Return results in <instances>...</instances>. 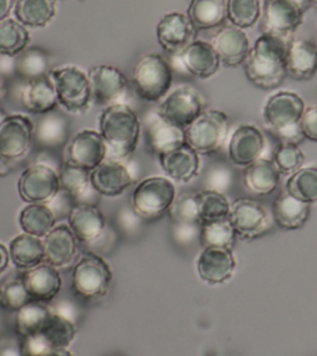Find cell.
Segmentation results:
<instances>
[{"label": "cell", "mask_w": 317, "mask_h": 356, "mask_svg": "<svg viewBox=\"0 0 317 356\" xmlns=\"http://www.w3.org/2000/svg\"><path fill=\"white\" fill-rule=\"evenodd\" d=\"M286 44L288 42L260 35L249 49L243 61V71L247 81L263 90H271L282 85L286 74Z\"/></svg>", "instance_id": "obj_1"}, {"label": "cell", "mask_w": 317, "mask_h": 356, "mask_svg": "<svg viewBox=\"0 0 317 356\" xmlns=\"http://www.w3.org/2000/svg\"><path fill=\"white\" fill-rule=\"evenodd\" d=\"M140 131L136 113L125 103L107 106L99 117V132L106 142L107 154L115 160L133 153L139 143Z\"/></svg>", "instance_id": "obj_2"}, {"label": "cell", "mask_w": 317, "mask_h": 356, "mask_svg": "<svg viewBox=\"0 0 317 356\" xmlns=\"http://www.w3.org/2000/svg\"><path fill=\"white\" fill-rule=\"evenodd\" d=\"M304 107V102L298 93L289 90L275 92L263 106L264 125L281 142L299 143L303 139L299 121Z\"/></svg>", "instance_id": "obj_3"}, {"label": "cell", "mask_w": 317, "mask_h": 356, "mask_svg": "<svg viewBox=\"0 0 317 356\" xmlns=\"http://www.w3.org/2000/svg\"><path fill=\"white\" fill-rule=\"evenodd\" d=\"M136 95L145 102H160L172 83V68L158 53H147L139 58L132 72Z\"/></svg>", "instance_id": "obj_4"}, {"label": "cell", "mask_w": 317, "mask_h": 356, "mask_svg": "<svg viewBox=\"0 0 317 356\" xmlns=\"http://www.w3.org/2000/svg\"><path fill=\"white\" fill-rule=\"evenodd\" d=\"M58 104L68 113L81 114L92 103L89 75L76 65H61L49 71Z\"/></svg>", "instance_id": "obj_5"}, {"label": "cell", "mask_w": 317, "mask_h": 356, "mask_svg": "<svg viewBox=\"0 0 317 356\" xmlns=\"http://www.w3.org/2000/svg\"><path fill=\"white\" fill-rule=\"evenodd\" d=\"M229 131L228 115L216 108H204L185 129V142L199 154H211L225 142Z\"/></svg>", "instance_id": "obj_6"}, {"label": "cell", "mask_w": 317, "mask_h": 356, "mask_svg": "<svg viewBox=\"0 0 317 356\" xmlns=\"http://www.w3.org/2000/svg\"><path fill=\"white\" fill-rule=\"evenodd\" d=\"M113 273L107 261L95 252L83 253L72 267V288L83 299H99L108 291Z\"/></svg>", "instance_id": "obj_7"}, {"label": "cell", "mask_w": 317, "mask_h": 356, "mask_svg": "<svg viewBox=\"0 0 317 356\" xmlns=\"http://www.w3.org/2000/svg\"><path fill=\"white\" fill-rule=\"evenodd\" d=\"M175 197V186L170 179L149 177L136 185L132 209L142 220H157L170 210Z\"/></svg>", "instance_id": "obj_8"}, {"label": "cell", "mask_w": 317, "mask_h": 356, "mask_svg": "<svg viewBox=\"0 0 317 356\" xmlns=\"http://www.w3.org/2000/svg\"><path fill=\"white\" fill-rule=\"evenodd\" d=\"M206 108L204 97L190 85H181L168 92L156 113L167 122L185 129Z\"/></svg>", "instance_id": "obj_9"}, {"label": "cell", "mask_w": 317, "mask_h": 356, "mask_svg": "<svg viewBox=\"0 0 317 356\" xmlns=\"http://www.w3.org/2000/svg\"><path fill=\"white\" fill-rule=\"evenodd\" d=\"M304 11L292 0H264L259 29L261 35H270L285 42L302 25Z\"/></svg>", "instance_id": "obj_10"}, {"label": "cell", "mask_w": 317, "mask_h": 356, "mask_svg": "<svg viewBox=\"0 0 317 356\" xmlns=\"http://www.w3.org/2000/svg\"><path fill=\"white\" fill-rule=\"evenodd\" d=\"M75 334L76 324L51 313L38 332L21 338V346L25 356H39L53 349H67Z\"/></svg>", "instance_id": "obj_11"}, {"label": "cell", "mask_w": 317, "mask_h": 356, "mask_svg": "<svg viewBox=\"0 0 317 356\" xmlns=\"http://www.w3.org/2000/svg\"><path fill=\"white\" fill-rule=\"evenodd\" d=\"M35 124L24 114L6 115L0 122V159L15 161L25 157L33 143Z\"/></svg>", "instance_id": "obj_12"}, {"label": "cell", "mask_w": 317, "mask_h": 356, "mask_svg": "<svg viewBox=\"0 0 317 356\" xmlns=\"http://www.w3.org/2000/svg\"><path fill=\"white\" fill-rule=\"evenodd\" d=\"M60 189L58 171L40 161L26 167L18 179V193L26 203H49Z\"/></svg>", "instance_id": "obj_13"}, {"label": "cell", "mask_w": 317, "mask_h": 356, "mask_svg": "<svg viewBox=\"0 0 317 356\" xmlns=\"http://www.w3.org/2000/svg\"><path fill=\"white\" fill-rule=\"evenodd\" d=\"M92 102L99 106L124 103L128 93L127 76L113 65H95L89 71Z\"/></svg>", "instance_id": "obj_14"}, {"label": "cell", "mask_w": 317, "mask_h": 356, "mask_svg": "<svg viewBox=\"0 0 317 356\" xmlns=\"http://www.w3.org/2000/svg\"><path fill=\"white\" fill-rule=\"evenodd\" d=\"M106 157L107 146L97 131L82 129L65 143L64 161L76 164L89 171L96 168Z\"/></svg>", "instance_id": "obj_15"}, {"label": "cell", "mask_w": 317, "mask_h": 356, "mask_svg": "<svg viewBox=\"0 0 317 356\" xmlns=\"http://www.w3.org/2000/svg\"><path fill=\"white\" fill-rule=\"evenodd\" d=\"M229 218L236 235L247 239L263 235L271 227L268 210L253 199H239L231 204Z\"/></svg>", "instance_id": "obj_16"}, {"label": "cell", "mask_w": 317, "mask_h": 356, "mask_svg": "<svg viewBox=\"0 0 317 356\" xmlns=\"http://www.w3.org/2000/svg\"><path fill=\"white\" fill-rule=\"evenodd\" d=\"M197 29L184 13L172 11L161 17L156 26V36L160 46L168 53H179L196 39Z\"/></svg>", "instance_id": "obj_17"}, {"label": "cell", "mask_w": 317, "mask_h": 356, "mask_svg": "<svg viewBox=\"0 0 317 356\" xmlns=\"http://www.w3.org/2000/svg\"><path fill=\"white\" fill-rule=\"evenodd\" d=\"M266 146L263 132L252 124L239 125L231 135L228 157L236 165H249L261 157Z\"/></svg>", "instance_id": "obj_18"}, {"label": "cell", "mask_w": 317, "mask_h": 356, "mask_svg": "<svg viewBox=\"0 0 317 356\" xmlns=\"http://www.w3.org/2000/svg\"><path fill=\"white\" fill-rule=\"evenodd\" d=\"M236 267L231 248L204 246L197 257L196 268L199 277L207 284H222L228 281Z\"/></svg>", "instance_id": "obj_19"}, {"label": "cell", "mask_w": 317, "mask_h": 356, "mask_svg": "<svg viewBox=\"0 0 317 356\" xmlns=\"http://www.w3.org/2000/svg\"><path fill=\"white\" fill-rule=\"evenodd\" d=\"M210 43L216 49L221 64L231 68L243 64L250 49L245 31L232 24L221 25Z\"/></svg>", "instance_id": "obj_20"}, {"label": "cell", "mask_w": 317, "mask_h": 356, "mask_svg": "<svg viewBox=\"0 0 317 356\" xmlns=\"http://www.w3.org/2000/svg\"><path fill=\"white\" fill-rule=\"evenodd\" d=\"M177 54L184 70L200 79L213 76L221 65L216 49L210 42L206 40L195 39Z\"/></svg>", "instance_id": "obj_21"}, {"label": "cell", "mask_w": 317, "mask_h": 356, "mask_svg": "<svg viewBox=\"0 0 317 356\" xmlns=\"http://www.w3.org/2000/svg\"><path fill=\"white\" fill-rule=\"evenodd\" d=\"M135 181L131 170L115 159L103 160L90 171L92 186L104 196H118Z\"/></svg>", "instance_id": "obj_22"}, {"label": "cell", "mask_w": 317, "mask_h": 356, "mask_svg": "<svg viewBox=\"0 0 317 356\" xmlns=\"http://www.w3.org/2000/svg\"><path fill=\"white\" fill-rule=\"evenodd\" d=\"M78 238L70 225H54L44 236V261L54 267H67L75 261L79 253Z\"/></svg>", "instance_id": "obj_23"}, {"label": "cell", "mask_w": 317, "mask_h": 356, "mask_svg": "<svg viewBox=\"0 0 317 356\" xmlns=\"http://www.w3.org/2000/svg\"><path fill=\"white\" fill-rule=\"evenodd\" d=\"M21 278L32 299L40 302H51L57 298L63 285L57 267L49 263H42L33 268L25 270Z\"/></svg>", "instance_id": "obj_24"}, {"label": "cell", "mask_w": 317, "mask_h": 356, "mask_svg": "<svg viewBox=\"0 0 317 356\" xmlns=\"http://www.w3.org/2000/svg\"><path fill=\"white\" fill-rule=\"evenodd\" d=\"M286 74L296 81H309L317 72V46L306 39H292L286 44Z\"/></svg>", "instance_id": "obj_25"}, {"label": "cell", "mask_w": 317, "mask_h": 356, "mask_svg": "<svg viewBox=\"0 0 317 356\" xmlns=\"http://www.w3.org/2000/svg\"><path fill=\"white\" fill-rule=\"evenodd\" d=\"M67 218L78 241L86 245L99 238L106 228L104 216L96 204L75 203Z\"/></svg>", "instance_id": "obj_26"}, {"label": "cell", "mask_w": 317, "mask_h": 356, "mask_svg": "<svg viewBox=\"0 0 317 356\" xmlns=\"http://www.w3.org/2000/svg\"><path fill=\"white\" fill-rule=\"evenodd\" d=\"M158 161L164 172L178 182H189L199 174V153L188 143L160 154Z\"/></svg>", "instance_id": "obj_27"}, {"label": "cell", "mask_w": 317, "mask_h": 356, "mask_svg": "<svg viewBox=\"0 0 317 356\" xmlns=\"http://www.w3.org/2000/svg\"><path fill=\"white\" fill-rule=\"evenodd\" d=\"M146 140L149 149L157 156L186 143L184 129L167 122L157 113L146 120Z\"/></svg>", "instance_id": "obj_28"}, {"label": "cell", "mask_w": 317, "mask_h": 356, "mask_svg": "<svg viewBox=\"0 0 317 356\" xmlns=\"http://www.w3.org/2000/svg\"><path fill=\"white\" fill-rule=\"evenodd\" d=\"M22 103L26 110L35 114H46L54 110L58 104V99L49 75L26 82L22 90Z\"/></svg>", "instance_id": "obj_29"}, {"label": "cell", "mask_w": 317, "mask_h": 356, "mask_svg": "<svg viewBox=\"0 0 317 356\" xmlns=\"http://www.w3.org/2000/svg\"><path fill=\"white\" fill-rule=\"evenodd\" d=\"M279 171L273 160L257 159L243 170V185L256 195L271 193L279 182Z\"/></svg>", "instance_id": "obj_30"}, {"label": "cell", "mask_w": 317, "mask_h": 356, "mask_svg": "<svg viewBox=\"0 0 317 356\" xmlns=\"http://www.w3.org/2000/svg\"><path fill=\"white\" fill-rule=\"evenodd\" d=\"M33 140L44 149L53 150L64 146L68 140V121L56 111H49L35 125Z\"/></svg>", "instance_id": "obj_31"}, {"label": "cell", "mask_w": 317, "mask_h": 356, "mask_svg": "<svg viewBox=\"0 0 317 356\" xmlns=\"http://www.w3.org/2000/svg\"><path fill=\"white\" fill-rule=\"evenodd\" d=\"M8 253L11 261L19 270H29L44 261L43 241L25 232L11 241Z\"/></svg>", "instance_id": "obj_32"}, {"label": "cell", "mask_w": 317, "mask_h": 356, "mask_svg": "<svg viewBox=\"0 0 317 356\" xmlns=\"http://www.w3.org/2000/svg\"><path fill=\"white\" fill-rule=\"evenodd\" d=\"M186 15L197 31L221 26L227 19V0H190Z\"/></svg>", "instance_id": "obj_33"}, {"label": "cell", "mask_w": 317, "mask_h": 356, "mask_svg": "<svg viewBox=\"0 0 317 356\" xmlns=\"http://www.w3.org/2000/svg\"><path fill=\"white\" fill-rule=\"evenodd\" d=\"M310 206L306 202H302L288 192L279 195L273 207L274 221L285 229L300 228L309 218Z\"/></svg>", "instance_id": "obj_34"}, {"label": "cell", "mask_w": 317, "mask_h": 356, "mask_svg": "<svg viewBox=\"0 0 317 356\" xmlns=\"http://www.w3.org/2000/svg\"><path fill=\"white\" fill-rule=\"evenodd\" d=\"M14 15L25 26L43 28L56 15V0H17Z\"/></svg>", "instance_id": "obj_35"}, {"label": "cell", "mask_w": 317, "mask_h": 356, "mask_svg": "<svg viewBox=\"0 0 317 356\" xmlns=\"http://www.w3.org/2000/svg\"><path fill=\"white\" fill-rule=\"evenodd\" d=\"M19 225L25 234L44 238L56 224V216L46 203H29L19 213Z\"/></svg>", "instance_id": "obj_36"}, {"label": "cell", "mask_w": 317, "mask_h": 356, "mask_svg": "<svg viewBox=\"0 0 317 356\" xmlns=\"http://www.w3.org/2000/svg\"><path fill=\"white\" fill-rule=\"evenodd\" d=\"M51 310L44 302L31 300L15 314V331L19 338L38 332L49 320Z\"/></svg>", "instance_id": "obj_37"}, {"label": "cell", "mask_w": 317, "mask_h": 356, "mask_svg": "<svg viewBox=\"0 0 317 356\" xmlns=\"http://www.w3.org/2000/svg\"><path fill=\"white\" fill-rule=\"evenodd\" d=\"M29 40L31 35L19 21L11 18L0 21V54L18 56L28 47Z\"/></svg>", "instance_id": "obj_38"}, {"label": "cell", "mask_w": 317, "mask_h": 356, "mask_svg": "<svg viewBox=\"0 0 317 356\" xmlns=\"http://www.w3.org/2000/svg\"><path fill=\"white\" fill-rule=\"evenodd\" d=\"M58 178H60V186L63 191L68 192L75 203L89 191L92 189L90 184V171L79 167L72 163L63 161L58 170Z\"/></svg>", "instance_id": "obj_39"}, {"label": "cell", "mask_w": 317, "mask_h": 356, "mask_svg": "<svg viewBox=\"0 0 317 356\" xmlns=\"http://www.w3.org/2000/svg\"><path fill=\"white\" fill-rule=\"evenodd\" d=\"M196 199L200 224L229 217L231 204L221 192L206 189L196 193Z\"/></svg>", "instance_id": "obj_40"}, {"label": "cell", "mask_w": 317, "mask_h": 356, "mask_svg": "<svg viewBox=\"0 0 317 356\" xmlns=\"http://www.w3.org/2000/svg\"><path fill=\"white\" fill-rule=\"evenodd\" d=\"M286 192L309 204L317 202V167L295 171L286 182Z\"/></svg>", "instance_id": "obj_41"}, {"label": "cell", "mask_w": 317, "mask_h": 356, "mask_svg": "<svg viewBox=\"0 0 317 356\" xmlns=\"http://www.w3.org/2000/svg\"><path fill=\"white\" fill-rule=\"evenodd\" d=\"M260 15V0H227V19L241 29L254 26L259 22Z\"/></svg>", "instance_id": "obj_42"}, {"label": "cell", "mask_w": 317, "mask_h": 356, "mask_svg": "<svg viewBox=\"0 0 317 356\" xmlns=\"http://www.w3.org/2000/svg\"><path fill=\"white\" fill-rule=\"evenodd\" d=\"M235 229L229 217L200 224V241L203 246L231 248L235 241Z\"/></svg>", "instance_id": "obj_43"}, {"label": "cell", "mask_w": 317, "mask_h": 356, "mask_svg": "<svg viewBox=\"0 0 317 356\" xmlns=\"http://www.w3.org/2000/svg\"><path fill=\"white\" fill-rule=\"evenodd\" d=\"M33 300L21 277H8L0 284V306L10 312L19 310Z\"/></svg>", "instance_id": "obj_44"}, {"label": "cell", "mask_w": 317, "mask_h": 356, "mask_svg": "<svg viewBox=\"0 0 317 356\" xmlns=\"http://www.w3.org/2000/svg\"><path fill=\"white\" fill-rule=\"evenodd\" d=\"M47 67H49V63H47L46 54L36 47L33 49L26 47L22 53H19V57L17 58V63H15L17 72L26 81L46 75Z\"/></svg>", "instance_id": "obj_45"}, {"label": "cell", "mask_w": 317, "mask_h": 356, "mask_svg": "<svg viewBox=\"0 0 317 356\" xmlns=\"http://www.w3.org/2000/svg\"><path fill=\"white\" fill-rule=\"evenodd\" d=\"M273 161L278 168L279 174H293L302 167L304 161V154L298 143L281 142L274 150Z\"/></svg>", "instance_id": "obj_46"}, {"label": "cell", "mask_w": 317, "mask_h": 356, "mask_svg": "<svg viewBox=\"0 0 317 356\" xmlns=\"http://www.w3.org/2000/svg\"><path fill=\"white\" fill-rule=\"evenodd\" d=\"M168 213L174 222H199L196 193H182L175 197Z\"/></svg>", "instance_id": "obj_47"}, {"label": "cell", "mask_w": 317, "mask_h": 356, "mask_svg": "<svg viewBox=\"0 0 317 356\" xmlns=\"http://www.w3.org/2000/svg\"><path fill=\"white\" fill-rule=\"evenodd\" d=\"M51 302L53 303L49 305L51 313H54V314H57V316H60V317H63V318L76 324V321L79 320L81 312H79L78 305L74 300L64 299V298L63 299H56L54 298Z\"/></svg>", "instance_id": "obj_48"}, {"label": "cell", "mask_w": 317, "mask_h": 356, "mask_svg": "<svg viewBox=\"0 0 317 356\" xmlns=\"http://www.w3.org/2000/svg\"><path fill=\"white\" fill-rule=\"evenodd\" d=\"M299 125L303 138L317 142V104L304 107Z\"/></svg>", "instance_id": "obj_49"}, {"label": "cell", "mask_w": 317, "mask_h": 356, "mask_svg": "<svg viewBox=\"0 0 317 356\" xmlns=\"http://www.w3.org/2000/svg\"><path fill=\"white\" fill-rule=\"evenodd\" d=\"M46 204L51 209L56 218H60V217H65V216L68 217L72 206L75 204V200L68 192L60 189V192Z\"/></svg>", "instance_id": "obj_50"}, {"label": "cell", "mask_w": 317, "mask_h": 356, "mask_svg": "<svg viewBox=\"0 0 317 356\" xmlns=\"http://www.w3.org/2000/svg\"><path fill=\"white\" fill-rule=\"evenodd\" d=\"M172 234L177 242L186 245L196 238L200 239V227L199 222H175Z\"/></svg>", "instance_id": "obj_51"}, {"label": "cell", "mask_w": 317, "mask_h": 356, "mask_svg": "<svg viewBox=\"0 0 317 356\" xmlns=\"http://www.w3.org/2000/svg\"><path fill=\"white\" fill-rule=\"evenodd\" d=\"M206 182L209 184L207 189L217 191V192L222 193V191L229 185V171L225 168L217 167V168L209 171Z\"/></svg>", "instance_id": "obj_52"}, {"label": "cell", "mask_w": 317, "mask_h": 356, "mask_svg": "<svg viewBox=\"0 0 317 356\" xmlns=\"http://www.w3.org/2000/svg\"><path fill=\"white\" fill-rule=\"evenodd\" d=\"M0 356H25L21 346V338L11 335L0 337Z\"/></svg>", "instance_id": "obj_53"}, {"label": "cell", "mask_w": 317, "mask_h": 356, "mask_svg": "<svg viewBox=\"0 0 317 356\" xmlns=\"http://www.w3.org/2000/svg\"><path fill=\"white\" fill-rule=\"evenodd\" d=\"M140 217L136 214V211L132 209H122L120 213H118V222L120 225L125 229V231H135L140 222Z\"/></svg>", "instance_id": "obj_54"}, {"label": "cell", "mask_w": 317, "mask_h": 356, "mask_svg": "<svg viewBox=\"0 0 317 356\" xmlns=\"http://www.w3.org/2000/svg\"><path fill=\"white\" fill-rule=\"evenodd\" d=\"M17 0H0V21L7 19L10 13L14 10Z\"/></svg>", "instance_id": "obj_55"}, {"label": "cell", "mask_w": 317, "mask_h": 356, "mask_svg": "<svg viewBox=\"0 0 317 356\" xmlns=\"http://www.w3.org/2000/svg\"><path fill=\"white\" fill-rule=\"evenodd\" d=\"M10 261V253L4 245L0 243V273H3Z\"/></svg>", "instance_id": "obj_56"}, {"label": "cell", "mask_w": 317, "mask_h": 356, "mask_svg": "<svg viewBox=\"0 0 317 356\" xmlns=\"http://www.w3.org/2000/svg\"><path fill=\"white\" fill-rule=\"evenodd\" d=\"M39 356H72V353L67 349H53V350H49V352H44Z\"/></svg>", "instance_id": "obj_57"}, {"label": "cell", "mask_w": 317, "mask_h": 356, "mask_svg": "<svg viewBox=\"0 0 317 356\" xmlns=\"http://www.w3.org/2000/svg\"><path fill=\"white\" fill-rule=\"evenodd\" d=\"M292 1H293L295 4H298V6L306 13V10L311 6V1H313V0H292Z\"/></svg>", "instance_id": "obj_58"}, {"label": "cell", "mask_w": 317, "mask_h": 356, "mask_svg": "<svg viewBox=\"0 0 317 356\" xmlns=\"http://www.w3.org/2000/svg\"><path fill=\"white\" fill-rule=\"evenodd\" d=\"M7 114H4V111L3 110H0V122L4 120V117H6Z\"/></svg>", "instance_id": "obj_59"}, {"label": "cell", "mask_w": 317, "mask_h": 356, "mask_svg": "<svg viewBox=\"0 0 317 356\" xmlns=\"http://www.w3.org/2000/svg\"><path fill=\"white\" fill-rule=\"evenodd\" d=\"M1 93H3V81L0 78V96H1Z\"/></svg>", "instance_id": "obj_60"}, {"label": "cell", "mask_w": 317, "mask_h": 356, "mask_svg": "<svg viewBox=\"0 0 317 356\" xmlns=\"http://www.w3.org/2000/svg\"><path fill=\"white\" fill-rule=\"evenodd\" d=\"M311 6H314V7L317 8V0H313V1H311Z\"/></svg>", "instance_id": "obj_61"}, {"label": "cell", "mask_w": 317, "mask_h": 356, "mask_svg": "<svg viewBox=\"0 0 317 356\" xmlns=\"http://www.w3.org/2000/svg\"><path fill=\"white\" fill-rule=\"evenodd\" d=\"M1 325H3V321H1V314H0V330H1Z\"/></svg>", "instance_id": "obj_62"}]
</instances>
